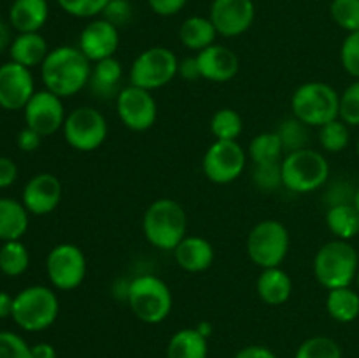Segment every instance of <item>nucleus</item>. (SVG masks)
<instances>
[{
    "mask_svg": "<svg viewBox=\"0 0 359 358\" xmlns=\"http://www.w3.org/2000/svg\"><path fill=\"white\" fill-rule=\"evenodd\" d=\"M91 62L76 46H58L51 49L41 65V77L46 90L69 98L88 86Z\"/></svg>",
    "mask_w": 359,
    "mask_h": 358,
    "instance_id": "nucleus-1",
    "label": "nucleus"
},
{
    "mask_svg": "<svg viewBox=\"0 0 359 358\" xmlns=\"http://www.w3.org/2000/svg\"><path fill=\"white\" fill-rule=\"evenodd\" d=\"M188 216L177 200L158 199L149 204L142 218V232L147 242L161 251H174L186 237Z\"/></svg>",
    "mask_w": 359,
    "mask_h": 358,
    "instance_id": "nucleus-2",
    "label": "nucleus"
},
{
    "mask_svg": "<svg viewBox=\"0 0 359 358\" xmlns=\"http://www.w3.org/2000/svg\"><path fill=\"white\" fill-rule=\"evenodd\" d=\"M359 256L349 241L326 242L314 256V277L326 290L351 286L356 281Z\"/></svg>",
    "mask_w": 359,
    "mask_h": 358,
    "instance_id": "nucleus-3",
    "label": "nucleus"
},
{
    "mask_svg": "<svg viewBox=\"0 0 359 358\" xmlns=\"http://www.w3.org/2000/svg\"><path fill=\"white\" fill-rule=\"evenodd\" d=\"M126 302L133 314L147 325L165 321L174 305L168 284L153 274H140L130 281Z\"/></svg>",
    "mask_w": 359,
    "mask_h": 358,
    "instance_id": "nucleus-4",
    "label": "nucleus"
},
{
    "mask_svg": "<svg viewBox=\"0 0 359 358\" xmlns=\"http://www.w3.org/2000/svg\"><path fill=\"white\" fill-rule=\"evenodd\" d=\"M293 116L307 126H323L339 118L340 95L323 81L300 84L291 97Z\"/></svg>",
    "mask_w": 359,
    "mask_h": 358,
    "instance_id": "nucleus-5",
    "label": "nucleus"
},
{
    "mask_svg": "<svg viewBox=\"0 0 359 358\" xmlns=\"http://www.w3.org/2000/svg\"><path fill=\"white\" fill-rule=\"evenodd\" d=\"M283 186L293 193H312L330 179V164L319 151L304 150L287 153L280 161Z\"/></svg>",
    "mask_w": 359,
    "mask_h": 358,
    "instance_id": "nucleus-6",
    "label": "nucleus"
},
{
    "mask_svg": "<svg viewBox=\"0 0 359 358\" xmlns=\"http://www.w3.org/2000/svg\"><path fill=\"white\" fill-rule=\"evenodd\" d=\"M58 312L60 302L55 291L42 284H34L14 297L11 318L27 332H41L56 321Z\"/></svg>",
    "mask_w": 359,
    "mask_h": 358,
    "instance_id": "nucleus-7",
    "label": "nucleus"
},
{
    "mask_svg": "<svg viewBox=\"0 0 359 358\" xmlns=\"http://www.w3.org/2000/svg\"><path fill=\"white\" fill-rule=\"evenodd\" d=\"M179 74V58L172 49L163 46H153L144 49L130 67L128 79L133 86L147 91L160 90L174 81Z\"/></svg>",
    "mask_w": 359,
    "mask_h": 358,
    "instance_id": "nucleus-8",
    "label": "nucleus"
},
{
    "mask_svg": "<svg viewBox=\"0 0 359 358\" xmlns=\"http://www.w3.org/2000/svg\"><path fill=\"white\" fill-rule=\"evenodd\" d=\"M291 237L287 228L277 220H263L251 228L245 249L252 263L262 269L280 267L290 251Z\"/></svg>",
    "mask_w": 359,
    "mask_h": 358,
    "instance_id": "nucleus-9",
    "label": "nucleus"
},
{
    "mask_svg": "<svg viewBox=\"0 0 359 358\" xmlns=\"http://www.w3.org/2000/svg\"><path fill=\"white\" fill-rule=\"evenodd\" d=\"M62 130L65 142L83 153L98 150L109 135L107 119L98 109L91 107V105L70 111Z\"/></svg>",
    "mask_w": 359,
    "mask_h": 358,
    "instance_id": "nucleus-10",
    "label": "nucleus"
},
{
    "mask_svg": "<svg viewBox=\"0 0 359 358\" xmlns=\"http://www.w3.org/2000/svg\"><path fill=\"white\" fill-rule=\"evenodd\" d=\"M86 256L83 249L70 242H62L49 251L46 258V272L49 283L62 291L76 290L86 277Z\"/></svg>",
    "mask_w": 359,
    "mask_h": 358,
    "instance_id": "nucleus-11",
    "label": "nucleus"
},
{
    "mask_svg": "<svg viewBox=\"0 0 359 358\" xmlns=\"http://www.w3.org/2000/svg\"><path fill=\"white\" fill-rule=\"evenodd\" d=\"M248 164V153L237 140H214L202 160L203 174L216 185H230L241 178Z\"/></svg>",
    "mask_w": 359,
    "mask_h": 358,
    "instance_id": "nucleus-12",
    "label": "nucleus"
},
{
    "mask_svg": "<svg viewBox=\"0 0 359 358\" xmlns=\"http://www.w3.org/2000/svg\"><path fill=\"white\" fill-rule=\"evenodd\" d=\"M116 112L126 128L132 132H146L156 123L158 104L153 91L128 84L121 88L116 97Z\"/></svg>",
    "mask_w": 359,
    "mask_h": 358,
    "instance_id": "nucleus-13",
    "label": "nucleus"
},
{
    "mask_svg": "<svg viewBox=\"0 0 359 358\" xmlns=\"http://www.w3.org/2000/svg\"><path fill=\"white\" fill-rule=\"evenodd\" d=\"M23 111L28 128L35 130L42 137H49L62 130L67 118L63 98L48 90L35 91Z\"/></svg>",
    "mask_w": 359,
    "mask_h": 358,
    "instance_id": "nucleus-14",
    "label": "nucleus"
},
{
    "mask_svg": "<svg viewBox=\"0 0 359 358\" xmlns=\"http://www.w3.org/2000/svg\"><path fill=\"white\" fill-rule=\"evenodd\" d=\"M256 7L252 0H212L209 18L223 37H238L255 23Z\"/></svg>",
    "mask_w": 359,
    "mask_h": 358,
    "instance_id": "nucleus-15",
    "label": "nucleus"
},
{
    "mask_svg": "<svg viewBox=\"0 0 359 358\" xmlns=\"http://www.w3.org/2000/svg\"><path fill=\"white\" fill-rule=\"evenodd\" d=\"M35 93L34 76L30 69L16 62L0 65V107L6 111L25 109Z\"/></svg>",
    "mask_w": 359,
    "mask_h": 358,
    "instance_id": "nucleus-16",
    "label": "nucleus"
},
{
    "mask_svg": "<svg viewBox=\"0 0 359 358\" xmlns=\"http://www.w3.org/2000/svg\"><path fill=\"white\" fill-rule=\"evenodd\" d=\"M77 48L91 63L114 56L119 48V28L105 18H93L81 32Z\"/></svg>",
    "mask_w": 359,
    "mask_h": 358,
    "instance_id": "nucleus-17",
    "label": "nucleus"
},
{
    "mask_svg": "<svg viewBox=\"0 0 359 358\" xmlns=\"http://www.w3.org/2000/svg\"><path fill=\"white\" fill-rule=\"evenodd\" d=\"M62 193V181L55 174L41 172V174L28 179V183L25 185L23 206L27 207L28 213L44 216V214L53 213L58 207Z\"/></svg>",
    "mask_w": 359,
    "mask_h": 358,
    "instance_id": "nucleus-18",
    "label": "nucleus"
},
{
    "mask_svg": "<svg viewBox=\"0 0 359 358\" xmlns=\"http://www.w3.org/2000/svg\"><path fill=\"white\" fill-rule=\"evenodd\" d=\"M196 62L202 79L210 83H228L237 76L241 69L237 53L221 44H212L196 53Z\"/></svg>",
    "mask_w": 359,
    "mask_h": 358,
    "instance_id": "nucleus-19",
    "label": "nucleus"
},
{
    "mask_svg": "<svg viewBox=\"0 0 359 358\" xmlns=\"http://www.w3.org/2000/svg\"><path fill=\"white\" fill-rule=\"evenodd\" d=\"M172 253L177 265L186 272H203L214 262L212 244L200 235H186Z\"/></svg>",
    "mask_w": 359,
    "mask_h": 358,
    "instance_id": "nucleus-20",
    "label": "nucleus"
},
{
    "mask_svg": "<svg viewBox=\"0 0 359 358\" xmlns=\"http://www.w3.org/2000/svg\"><path fill=\"white\" fill-rule=\"evenodd\" d=\"M123 79V65L118 58L109 56V58L95 62L91 67V77H90V86L91 93L100 100H111V98L118 97L121 91L119 83Z\"/></svg>",
    "mask_w": 359,
    "mask_h": 358,
    "instance_id": "nucleus-21",
    "label": "nucleus"
},
{
    "mask_svg": "<svg viewBox=\"0 0 359 358\" xmlns=\"http://www.w3.org/2000/svg\"><path fill=\"white\" fill-rule=\"evenodd\" d=\"M256 291L266 305H283L290 300L293 293V281L284 269L270 267V269H263L258 276Z\"/></svg>",
    "mask_w": 359,
    "mask_h": 358,
    "instance_id": "nucleus-22",
    "label": "nucleus"
},
{
    "mask_svg": "<svg viewBox=\"0 0 359 358\" xmlns=\"http://www.w3.org/2000/svg\"><path fill=\"white\" fill-rule=\"evenodd\" d=\"M49 0H14L9 9V21L20 34L39 32L49 16Z\"/></svg>",
    "mask_w": 359,
    "mask_h": 358,
    "instance_id": "nucleus-23",
    "label": "nucleus"
},
{
    "mask_svg": "<svg viewBox=\"0 0 359 358\" xmlns=\"http://www.w3.org/2000/svg\"><path fill=\"white\" fill-rule=\"evenodd\" d=\"M48 53V42H46V39L39 32L20 34L16 39H13L9 46L11 60L27 67V69L42 65Z\"/></svg>",
    "mask_w": 359,
    "mask_h": 358,
    "instance_id": "nucleus-24",
    "label": "nucleus"
},
{
    "mask_svg": "<svg viewBox=\"0 0 359 358\" xmlns=\"http://www.w3.org/2000/svg\"><path fill=\"white\" fill-rule=\"evenodd\" d=\"M217 30L209 16H189L179 28V39L189 51L200 53L209 46L216 44Z\"/></svg>",
    "mask_w": 359,
    "mask_h": 358,
    "instance_id": "nucleus-25",
    "label": "nucleus"
},
{
    "mask_svg": "<svg viewBox=\"0 0 359 358\" xmlns=\"http://www.w3.org/2000/svg\"><path fill=\"white\" fill-rule=\"evenodd\" d=\"M28 230V211L23 202L0 199V241H21Z\"/></svg>",
    "mask_w": 359,
    "mask_h": 358,
    "instance_id": "nucleus-26",
    "label": "nucleus"
},
{
    "mask_svg": "<svg viewBox=\"0 0 359 358\" xmlns=\"http://www.w3.org/2000/svg\"><path fill=\"white\" fill-rule=\"evenodd\" d=\"M209 343L196 329L177 330L167 346V358H207Z\"/></svg>",
    "mask_w": 359,
    "mask_h": 358,
    "instance_id": "nucleus-27",
    "label": "nucleus"
},
{
    "mask_svg": "<svg viewBox=\"0 0 359 358\" xmlns=\"http://www.w3.org/2000/svg\"><path fill=\"white\" fill-rule=\"evenodd\" d=\"M326 225L340 241H351L359 234V211L354 202L337 204L326 211Z\"/></svg>",
    "mask_w": 359,
    "mask_h": 358,
    "instance_id": "nucleus-28",
    "label": "nucleus"
},
{
    "mask_svg": "<svg viewBox=\"0 0 359 358\" xmlns=\"http://www.w3.org/2000/svg\"><path fill=\"white\" fill-rule=\"evenodd\" d=\"M326 311L335 321L353 323L359 316V291L351 286L328 290Z\"/></svg>",
    "mask_w": 359,
    "mask_h": 358,
    "instance_id": "nucleus-29",
    "label": "nucleus"
},
{
    "mask_svg": "<svg viewBox=\"0 0 359 358\" xmlns=\"http://www.w3.org/2000/svg\"><path fill=\"white\" fill-rule=\"evenodd\" d=\"M248 154L255 165L276 164V161L283 160L284 150L277 132H262L252 137V140L249 142Z\"/></svg>",
    "mask_w": 359,
    "mask_h": 358,
    "instance_id": "nucleus-30",
    "label": "nucleus"
},
{
    "mask_svg": "<svg viewBox=\"0 0 359 358\" xmlns=\"http://www.w3.org/2000/svg\"><path fill=\"white\" fill-rule=\"evenodd\" d=\"M30 265V255L21 241H7L0 248V272L18 277Z\"/></svg>",
    "mask_w": 359,
    "mask_h": 358,
    "instance_id": "nucleus-31",
    "label": "nucleus"
},
{
    "mask_svg": "<svg viewBox=\"0 0 359 358\" xmlns=\"http://www.w3.org/2000/svg\"><path fill=\"white\" fill-rule=\"evenodd\" d=\"M242 128H244V123L235 109H219L214 112L212 119H210V133L216 140H237V137L242 133Z\"/></svg>",
    "mask_w": 359,
    "mask_h": 358,
    "instance_id": "nucleus-32",
    "label": "nucleus"
},
{
    "mask_svg": "<svg viewBox=\"0 0 359 358\" xmlns=\"http://www.w3.org/2000/svg\"><path fill=\"white\" fill-rule=\"evenodd\" d=\"M349 125H346L340 118L319 126V144L328 153H340L349 146Z\"/></svg>",
    "mask_w": 359,
    "mask_h": 358,
    "instance_id": "nucleus-33",
    "label": "nucleus"
},
{
    "mask_svg": "<svg viewBox=\"0 0 359 358\" xmlns=\"http://www.w3.org/2000/svg\"><path fill=\"white\" fill-rule=\"evenodd\" d=\"M277 135H279L280 144H283L284 154L307 147V142H309L307 125L302 123L300 119L294 118V116L290 119H284V121L280 123V126L277 128Z\"/></svg>",
    "mask_w": 359,
    "mask_h": 358,
    "instance_id": "nucleus-34",
    "label": "nucleus"
},
{
    "mask_svg": "<svg viewBox=\"0 0 359 358\" xmlns=\"http://www.w3.org/2000/svg\"><path fill=\"white\" fill-rule=\"evenodd\" d=\"M294 358H342V350L332 337L314 336L298 346Z\"/></svg>",
    "mask_w": 359,
    "mask_h": 358,
    "instance_id": "nucleus-35",
    "label": "nucleus"
},
{
    "mask_svg": "<svg viewBox=\"0 0 359 358\" xmlns=\"http://www.w3.org/2000/svg\"><path fill=\"white\" fill-rule=\"evenodd\" d=\"M330 14L347 34L359 30V0H332Z\"/></svg>",
    "mask_w": 359,
    "mask_h": 358,
    "instance_id": "nucleus-36",
    "label": "nucleus"
},
{
    "mask_svg": "<svg viewBox=\"0 0 359 358\" xmlns=\"http://www.w3.org/2000/svg\"><path fill=\"white\" fill-rule=\"evenodd\" d=\"M111 0H56L60 9L74 18H98Z\"/></svg>",
    "mask_w": 359,
    "mask_h": 358,
    "instance_id": "nucleus-37",
    "label": "nucleus"
},
{
    "mask_svg": "<svg viewBox=\"0 0 359 358\" xmlns=\"http://www.w3.org/2000/svg\"><path fill=\"white\" fill-rule=\"evenodd\" d=\"M339 118L346 125L359 126V79L351 83L340 95Z\"/></svg>",
    "mask_w": 359,
    "mask_h": 358,
    "instance_id": "nucleus-38",
    "label": "nucleus"
},
{
    "mask_svg": "<svg viewBox=\"0 0 359 358\" xmlns=\"http://www.w3.org/2000/svg\"><path fill=\"white\" fill-rule=\"evenodd\" d=\"M280 161H276V164L255 165V171H252V179H255V185L258 186L262 192H276L279 186H283Z\"/></svg>",
    "mask_w": 359,
    "mask_h": 358,
    "instance_id": "nucleus-39",
    "label": "nucleus"
},
{
    "mask_svg": "<svg viewBox=\"0 0 359 358\" xmlns=\"http://www.w3.org/2000/svg\"><path fill=\"white\" fill-rule=\"evenodd\" d=\"M340 63L344 70L354 79H359V30L351 32L340 48Z\"/></svg>",
    "mask_w": 359,
    "mask_h": 358,
    "instance_id": "nucleus-40",
    "label": "nucleus"
},
{
    "mask_svg": "<svg viewBox=\"0 0 359 358\" xmlns=\"http://www.w3.org/2000/svg\"><path fill=\"white\" fill-rule=\"evenodd\" d=\"M0 358H30V346L14 332H0Z\"/></svg>",
    "mask_w": 359,
    "mask_h": 358,
    "instance_id": "nucleus-41",
    "label": "nucleus"
},
{
    "mask_svg": "<svg viewBox=\"0 0 359 358\" xmlns=\"http://www.w3.org/2000/svg\"><path fill=\"white\" fill-rule=\"evenodd\" d=\"M133 16V7L130 4V0H111L105 7V11L102 13V18H105L107 21H111L116 27H123V25H128L132 21Z\"/></svg>",
    "mask_w": 359,
    "mask_h": 358,
    "instance_id": "nucleus-42",
    "label": "nucleus"
},
{
    "mask_svg": "<svg viewBox=\"0 0 359 358\" xmlns=\"http://www.w3.org/2000/svg\"><path fill=\"white\" fill-rule=\"evenodd\" d=\"M186 4L188 0H147V6L158 16H175L184 9Z\"/></svg>",
    "mask_w": 359,
    "mask_h": 358,
    "instance_id": "nucleus-43",
    "label": "nucleus"
},
{
    "mask_svg": "<svg viewBox=\"0 0 359 358\" xmlns=\"http://www.w3.org/2000/svg\"><path fill=\"white\" fill-rule=\"evenodd\" d=\"M41 139H42V135H39L35 130L25 126V128L18 133L16 142H18V147H20L21 151H25V153H34V151L41 146Z\"/></svg>",
    "mask_w": 359,
    "mask_h": 358,
    "instance_id": "nucleus-44",
    "label": "nucleus"
},
{
    "mask_svg": "<svg viewBox=\"0 0 359 358\" xmlns=\"http://www.w3.org/2000/svg\"><path fill=\"white\" fill-rule=\"evenodd\" d=\"M18 178V165L11 158L0 157V188H7Z\"/></svg>",
    "mask_w": 359,
    "mask_h": 358,
    "instance_id": "nucleus-45",
    "label": "nucleus"
},
{
    "mask_svg": "<svg viewBox=\"0 0 359 358\" xmlns=\"http://www.w3.org/2000/svg\"><path fill=\"white\" fill-rule=\"evenodd\" d=\"M182 79L186 81H195V79H202L200 76V69H198V62H196V56H188L184 60H179V74Z\"/></svg>",
    "mask_w": 359,
    "mask_h": 358,
    "instance_id": "nucleus-46",
    "label": "nucleus"
},
{
    "mask_svg": "<svg viewBox=\"0 0 359 358\" xmlns=\"http://www.w3.org/2000/svg\"><path fill=\"white\" fill-rule=\"evenodd\" d=\"M233 358H277V354L265 346H245Z\"/></svg>",
    "mask_w": 359,
    "mask_h": 358,
    "instance_id": "nucleus-47",
    "label": "nucleus"
},
{
    "mask_svg": "<svg viewBox=\"0 0 359 358\" xmlns=\"http://www.w3.org/2000/svg\"><path fill=\"white\" fill-rule=\"evenodd\" d=\"M30 358H56L55 346L49 343H39L30 346Z\"/></svg>",
    "mask_w": 359,
    "mask_h": 358,
    "instance_id": "nucleus-48",
    "label": "nucleus"
},
{
    "mask_svg": "<svg viewBox=\"0 0 359 358\" xmlns=\"http://www.w3.org/2000/svg\"><path fill=\"white\" fill-rule=\"evenodd\" d=\"M13 304H14V297H11V295L6 293V291H0V319L13 314Z\"/></svg>",
    "mask_w": 359,
    "mask_h": 358,
    "instance_id": "nucleus-49",
    "label": "nucleus"
},
{
    "mask_svg": "<svg viewBox=\"0 0 359 358\" xmlns=\"http://www.w3.org/2000/svg\"><path fill=\"white\" fill-rule=\"evenodd\" d=\"M11 42L13 41H11L9 27H7V25L0 20V53H2L7 46H11Z\"/></svg>",
    "mask_w": 359,
    "mask_h": 358,
    "instance_id": "nucleus-50",
    "label": "nucleus"
},
{
    "mask_svg": "<svg viewBox=\"0 0 359 358\" xmlns=\"http://www.w3.org/2000/svg\"><path fill=\"white\" fill-rule=\"evenodd\" d=\"M196 330H198L200 333H202L203 337H207V339H209L210 337V333H212V326L209 325V323L207 321H202V323H198V326H195Z\"/></svg>",
    "mask_w": 359,
    "mask_h": 358,
    "instance_id": "nucleus-51",
    "label": "nucleus"
},
{
    "mask_svg": "<svg viewBox=\"0 0 359 358\" xmlns=\"http://www.w3.org/2000/svg\"><path fill=\"white\" fill-rule=\"evenodd\" d=\"M354 206H356V209L359 211V186L356 188V193H354Z\"/></svg>",
    "mask_w": 359,
    "mask_h": 358,
    "instance_id": "nucleus-52",
    "label": "nucleus"
},
{
    "mask_svg": "<svg viewBox=\"0 0 359 358\" xmlns=\"http://www.w3.org/2000/svg\"><path fill=\"white\" fill-rule=\"evenodd\" d=\"M356 284H358V291H359V270H358V276H356Z\"/></svg>",
    "mask_w": 359,
    "mask_h": 358,
    "instance_id": "nucleus-53",
    "label": "nucleus"
},
{
    "mask_svg": "<svg viewBox=\"0 0 359 358\" xmlns=\"http://www.w3.org/2000/svg\"><path fill=\"white\" fill-rule=\"evenodd\" d=\"M356 153H358V158H359V139H358V144H356Z\"/></svg>",
    "mask_w": 359,
    "mask_h": 358,
    "instance_id": "nucleus-54",
    "label": "nucleus"
}]
</instances>
